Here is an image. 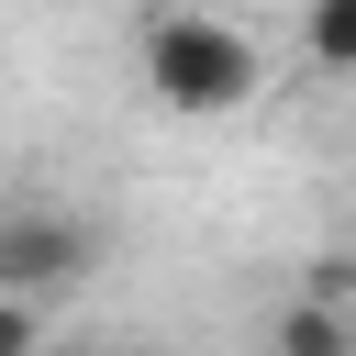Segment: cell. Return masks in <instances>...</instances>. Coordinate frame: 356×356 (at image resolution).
Segmentation results:
<instances>
[{"label":"cell","mask_w":356,"mask_h":356,"mask_svg":"<svg viewBox=\"0 0 356 356\" xmlns=\"http://www.w3.org/2000/svg\"><path fill=\"white\" fill-rule=\"evenodd\" d=\"M267 345H278V356H356V300H323V289H300V300L267 323Z\"/></svg>","instance_id":"obj_3"},{"label":"cell","mask_w":356,"mask_h":356,"mask_svg":"<svg viewBox=\"0 0 356 356\" xmlns=\"http://www.w3.org/2000/svg\"><path fill=\"white\" fill-rule=\"evenodd\" d=\"M300 56L323 78H356V0H300Z\"/></svg>","instance_id":"obj_4"},{"label":"cell","mask_w":356,"mask_h":356,"mask_svg":"<svg viewBox=\"0 0 356 356\" xmlns=\"http://www.w3.org/2000/svg\"><path fill=\"white\" fill-rule=\"evenodd\" d=\"M100 267V234L67 211V200H0V289H78Z\"/></svg>","instance_id":"obj_2"},{"label":"cell","mask_w":356,"mask_h":356,"mask_svg":"<svg viewBox=\"0 0 356 356\" xmlns=\"http://www.w3.org/2000/svg\"><path fill=\"white\" fill-rule=\"evenodd\" d=\"M267 89V44L222 11H156L145 22V100L178 122H222Z\"/></svg>","instance_id":"obj_1"},{"label":"cell","mask_w":356,"mask_h":356,"mask_svg":"<svg viewBox=\"0 0 356 356\" xmlns=\"http://www.w3.org/2000/svg\"><path fill=\"white\" fill-rule=\"evenodd\" d=\"M22 345H44V312H33V289H0V356H22Z\"/></svg>","instance_id":"obj_5"}]
</instances>
